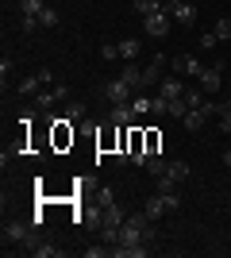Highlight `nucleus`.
Instances as JSON below:
<instances>
[{"label": "nucleus", "instance_id": "f257e3e1", "mask_svg": "<svg viewBox=\"0 0 231 258\" xmlns=\"http://www.w3.org/2000/svg\"><path fill=\"white\" fill-rule=\"evenodd\" d=\"M154 220L146 212H127V220H123L120 227V243L123 247H154Z\"/></svg>", "mask_w": 231, "mask_h": 258}, {"label": "nucleus", "instance_id": "f03ea898", "mask_svg": "<svg viewBox=\"0 0 231 258\" xmlns=\"http://www.w3.org/2000/svg\"><path fill=\"white\" fill-rule=\"evenodd\" d=\"M20 250H23V254H35V258H58V254H62V250H58L50 239L39 235V227H31V235L20 243Z\"/></svg>", "mask_w": 231, "mask_h": 258}, {"label": "nucleus", "instance_id": "7ed1b4c3", "mask_svg": "<svg viewBox=\"0 0 231 258\" xmlns=\"http://www.w3.org/2000/svg\"><path fill=\"white\" fill-rule=\"evenodd\" d=\"M100 97L108 100V104H127V100H135V89L127 85L123 77H112V81L100 85Z\"/></svg>", "mask_w": 231, "mask_h": 258}, {"label": "nucleus", "instance_id": "20e7f679", "mask_svg": "<svg viewBox=\"0 0 231 258\" xmlns=\"http://www.w3.org/2000/svg\"><path fill=\"white\" fill-rule=\"evenodd\" d=\"M170 20H174V16L166 8H158V12H150V16H143V31L150 35V39H166V35H170Z\"/></svg>", "mask_w": 231, "mask_h": 258}, {"label": "nucleus", "instance_id": "39448f33", "mask_svg": "<svg viewBox=\"0 0 231 258\" xmlns=\"http://www.w3.org/2000/svg\"><path fill=\"white\" fill-rule=\"evenodd\" d=\"M174 208H181V197H166V193H154L150 201L143 205V212L150 216V220H162L166 212H174Z\"/></svg>", "mask_w": 231, "mask_h": 258}, {"label": "nucleus", "instance_id": "423d86ee", "mask_svg": "<svg viewBox=\"0 0 231 258\" xmlns=\"http://www.w3.org/2000/svg\"><path fill=\"white\" fill-rule=\"evenodd\" d=\"M31 220H27V224H23V220H8V224H4V231H0V239H4V250L12 247V243H23V239L31 235Z\"/></svg>", "mask_w": 231, "mask_h": 258}, {"label": "nucleus", "instance_id": "0eeeda50", "mask_svg": "<svg viewBox=\"0 0 231 258\" xmlns=\"http://www.w3.org/2000/svg\"><path fill=\"white\" fill-rule=\"evenodd\" d=\"M170 66H174L177 77H200L204 74V62H197L193 54H177V58H170Z\"/></svg>", "mask_w": 231, "mask_h": 258}, {"label": "nucleus", "instance_id": "6e6552de", "mask_svg": "<svg viewBox=\"0 0 231 258\" xmlns=\"http://www.w3.org/2000/svg\"><path fill=\"white\" fill-rule=\"evenodd\" d=\"M204 93H220L223 89V66H204V74L197 77Z\"/></svg>", "mask_w": 231, "mask_h": 258}, {"label": "nucleus", "instance_id": "1a4fd4ad", "mask_svg": "<svg viewBox=\"0 0 231 258\" xmlns=\"http://www.w3.org/2000/svg\"><path fill=\"white\" fill-rule=\"evenodd\" d=\"M135 108H131V100L127 104H112V112H108V123H116V127H131L135 123Z\"/></svg>", "mask_w": 231, "mask_h": 258}, {"label": "nucleus", "instance_id": "9d476101", "mask_svg": "<svg viewBox=\"0 0 231 258\" xmlns=\"http://www.w3.org/2000/svg\"><path fill=\"white\" fill-rule=\"evenodd\" d=\"M166 12H170L177 23H189V27L197 23V4H193V0H177L174 8H166Z\"/></svg>", "mask_w": 231, "mask_h": 258}, {"label": "nucleus", "instance_id": "9b49d317", "mask_svg": "<svg viewBox=\"0 0 231 258\" xmlns=\"http://www.w3.org/2000/svg\"><path fill=\"white\" fill-rule=\"evenodd\" d=\"M158 97H166V100H177V97H185V81L181 77H162V85H158Z\"/></svg>", "mask_w": 231, "mask_h": 258}, {"label": "nucleus", "instance_id": "f8f14e48", "mask_svg": "<svg viewBox=\"0 0 231 258\" xmlns=\"http://www.w3.org/2000/svg\"><path fill=\"white\" fill-rule=\"evenodd\" d=\"M162 62H166L162 54H154V58H150V66L143 70V89H154V85H158V74H162Z\"/></svg>", "mask_w": 231, "mask_h": 258}, {"label": "nucleus", "instance_id": "ddd939ff", "mask_svg": "<svg viewBox=\"0 0 231 258\" xmlns=\"http://www.w3.org/2000/svg\"><path fill=\"white\" fill-rule=\"evenodd\" d=\"M120 77H123V81H127L131 89H135V93H143V70H139L135 62H127V66H123V70H120Z\"/></svg>", "mask_w": 231, "mask_h": 258}, {"label": "nucleus", "instance_id": "4468645a", "mask_svg": "<svg viewBox=\"0 0 231 258\" xmlns=\"http://www.w3.org/2000/svg\"><path fill=\"white\" fill-rule=\"evenodd\" d=\"M204 123H208V116H204L200 108H189V112H185V119H181V127H185V131H193V135H197V131L204 127Z\"/></svg>", "mask_w": 231, "mask_h": 258}, {"label": "nucleus", "instance_id": "2eb2a0df", "mask_svg": "<svg viewBox=\"0 0 231 258\" xmlns=\"http://www.w3.org/2000/svg\"><path fill=\"white\" fill-rule=\"evenodd\" d=\"M120 46V58L123 62H135L139 54H143V46H139V39H123V43H116Z\"/></svg>", "mask_w": 231, "mask_h": 258}, {"label": "nucleus", "instance_id": "dca6fc26", "mask_svg": "<svg viewBox=\"0 0 231 258\" xmlns=\"http://www.w3.org/2000/svg\"><path fill=\"white\" fill-rule=\"evenodd\" d=\"M166 173H170V177H174V181H189V162H170V166H166Z\"/></svg>", "mask_w": 231, "mask_h": 258}, {"label": "nucleus", "instance_id": "f3484780", "mask_svg": "<svg viewBox=\"0 0 231 258\" xmlns=\"http://www.w3.org/2000/svg\"><path fill=\"white\" fill-rule=\"evenodd\" d=\"M85 100H66V119H77V123H81V119H85Z\"/></svg>", "mask_w": 231, "mask_h": 258}, {"label": "nucleus", "instance_id": "a211bd4d", "mask_svg": "<svg viewBox=\"0 0 231 258\" xmlns=\"http://www.w3.org/2000/svg\"><path fill=\"white\" fill-rule=\"evenodd\" d=\"M166 166H170V162H166V158H158V154H150V158H146V166H143V170L150 173V177H162V173H166Z\"/></svg>", "mask_w": 231, "mask_h": 258}, {"label": "nucleus", "instance_id": "6ab92c4d", "mask_svg": "<svg viewBox=\"0 0 231 258\" xmlns=\"http://www.w3.org/2000/svg\"><path fill=\"white\" fill-rule=\"evenodd\" d=\"M43 0H20V16H35V20H39V16H43Z\"/></svg>", "mask_w": 231, "mask_h": 258}, {"label": "nucleus", "instance_id": "aec40b11", "mask_svg": "<svg viewBox=\"0 0 231 258\" xmlns=\"http://www.w3.org/2000/svg\"><path fill=\"white\" fill-rule=\"evenodd\" d=\"M131 8L139 12V16H150V12L162 8V0H131Z\"/></svg>", "mask_w": 231, "mask_h": 258}, {"label": "nucleus", "instance_id": "412c9836", "mask_svg": "<svg viewBox=\"0 0 231 258\" xmlns=\"http://www.w3.org/2000/svg\"><path fill=\"white\" fill-rule=\"evenodd\" d=\"M185 112H189L185 97H177V100H170V108H166V116H174V119H185Z\"/></svg>", "mask_w": 231, "mask_h": 258}, {"label": "nucleus", "instance_id": "4be33fe9", "mask_svg": "<svg viewBox=\"0 0 231 258\" xmlns=\"http://www.w3.org/2000/svg\"><path fill=\"white\" fill-rule=\"evenodd\" d=\"M177 185H181V181H174L170 173H162V177H158V193H166V197H177Z\"/></svg>", "mask_w": 231, "mask_h": 258}, {"label": "nucleus", "instance_id": "5701e85b", "mask_svg": "<svg viewBox=\"0 0 231 258\" xmlns=\"http://www.w3.org/2000/svg\"><path fill=\"white\" fill-rule=\"evenodd\" d=\"M204 100H208V97H204V89H185V104L189 108H204Z\"/></svg>", "mask_w": 231, "mask_h": 258}, {"label": "nucleus", "instance_id": "b1692460", "mask_svg": "<svg viewBox=\"0 0 231 258\" xmlns=\"http://www.w3.org/2000/svg\"><path fill=\"white\" fill-rule=\"evenodd\" d=\"M39 85H43L39 74H31V77H23V81H20V93H23V97H35V89H39Z\"/></svg>", "mask_w": 231, "mask_h": 258}, {"label": "nucleus", "instance_id": "393cba45", "mask_svg": "<svg viewBox=\"0 0 231 258\" xmlns=\"http://www.w3.org/2000/svg\"><path fill=\"white\" fill-rule=\"evenodd\" d=\"M212 31H216V39H231V16H223V20H216V27H212Z\"/></svg>", "mask_w": 231, "mask_h": 258}, {"label": "nucleus", "instance_id": "a878e982", "mask_svg": "<svg viewBox=\"0 0 231 258\" xmlns=\"http://www.w3.org/2000/svg\"><path fill=\"white\" fill-rule=\"evenodd\" d=\"M58 20H62V16H58V12L50 8V4H46V8H43V16H39V23H43V27H58Z\"/></svg>", "mask_w": 231, "mask_h": 258}, {"label": "nucleus", "instance_id": "bb28decb", "mask_svg": "<svg viewBox=\"0 0 231 258\" xmlns=\"http://www.w3.org/2000/svg\"><path fill=\"white\" fill-rule=\"evenodd\" d=\"M108 205H116V193H112L108 185H104V189L97 193V212H100V208H108Z\"/></svg>", "mask_w": 231, "mask_h": 258}, {"label": "nucleus", "instance_id": "cd10ccee", "mask_svg": "<svg viewBox=\"0 0 231 258\" xmlns=\"http://www.w3.org/2000/svg\"><path fill=\"white\" fill-rule=\"evenodd\" d=\"M100 58H104V62H116V58H120V46H116V43H104V46H100Z\"/></svg>", "mask_w": 231, "mask_h": 258}, {"label": "nucleus", "instance_id": "c85d7f7f", "mask_svg": "<svg viewBox=\"0 0 231 258\" xmlns=\"http://www.w3.org/2000/svg\"><path fill=\"white\" fill-rule=\"evenodd\" d=\"M158 147H162V135H158V131H146V154H158Z\"/></svg>", "mask_w": 231, "mask_h": 258}, {"label": "nucleus", "instance_id": "c756f323", "mask_svg": "<svg viewBox=\"0 0 231 258\" xmlns=\"http://www.w3.org/2000/svg\"><path fill=\"white\" fill-rule=\"evenodd\" d=\"M39 27H43V23L35 20V16H20V31H27V35H31V31H39Z\"/></svg>", "mask_w": 231, "mask_h": 258}, {"label": "nucleus", "instance_id": "7c9ffc66", "mask_svg": "<svg viewBox=\"0 0 231 258\" xmlns=\"http://www.w3.org/2000/svg\"><path fill=\"white\" fill-rule=\"evenodd\" d=\"M131 108H135V116H146V112H150V97H135Z\"/></svg>", "mask_w": 231, "mask_h": 258}, {"label": "nucleus", "instance_id": "2f4dec72", "mask_svg": "<svg viewBox=\"0 0 231 258\" xmlns=\"http://www.w3.org/2000/svg\"><path fill=\"white\" fill-rule=\"evenodd\" d=\"M104 254H112L108 243H100V247H85V258H104Z\"/></svg>", "mask_w": 231, "mask_h": 258}, {"label": "nucleus", "instance_id": "473e14b6", "mask_svg": "<svg viewBox=\"0 0 231 258\" xmlns=\"http://www.w3.org/2000/svg\"><path fill=\"white\" fill-rule=\"evenodd\" d=\"M216 43H220V39H216V31H204V35H200V50H212Z\"/></svg>", "mask_w": 231, "mask_h": 258}, {"label": "nucleus", "instance_id": "72a5a7b5", "mask_svg": "<svg viewBox=\"0 0 231 258\" xmlns=\"http://www.w3.org/2000/svg\"><path fill=\"white\" fill-rule=\"evenodd\" d=\"M8 74H12V62L4 58V62H0V85H4V89H8Z\"/></svg>", "mask_w": 231, "mask_h": 258}, {"label": "nucleus", "instance_id": "f704fd0d", "mask_svg": "<svg viewBox=\"0 0 231 258\" xmlns=\"http://www.w3.org/2000/svg\"><path fill=\"white\" fill-rule=\"evenodd\" d=\"M220 131H223V135H231V112H220Z\"/></svg>", "mask_w": 231, "mask_h": 258}, {"label": "nucleus", "instance_id": "c9c22d12", "mask_svg": "<svg viewBox=\"0 0 231 258\" xmlns=\"http://www.w3.org/2000/svg\"><path fill=\"white\" fill-rule=\"evenodd\" d=\"M39 81H43V85H54V74H50V70H43V66H39Z\"/></svg>", "mask_w": 231, "mask_h": 258}, {"label": "nucleus", "instance_id": "e433bc0d", "mask_svg": "<svg viewBox=\"0 0 231 258\" xmlns=\"http://www.w3.org/2000/svg\"><path fill=\"white\" fill-rule=\"evenodd\" d=\"M223 166H227V170H231V151H223Z\"/></svg>", "mask_w": 231, "mask_h": 258}, {"label": "nucleus", "instance_id": "4c0bfd02", "mask_svg": "<svg viewBox=\"0 0 231 258\" xmlns=\"http://www.w3.org/2000/svg\"><path fill=\"white\" fill-rule=\"evenodd\" d=\"M220 112H231V97H227V100H223V104H220Z\"/></svg>", "mask_w": 231, "mask_h": 258}]
</instances>
